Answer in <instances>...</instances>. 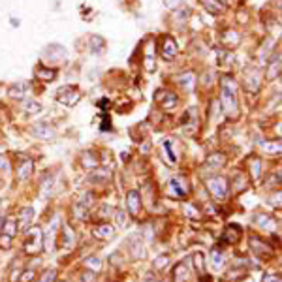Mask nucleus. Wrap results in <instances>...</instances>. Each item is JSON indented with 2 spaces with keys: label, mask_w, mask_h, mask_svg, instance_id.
<instances>
[{
  "label": "nucleus",
  "mask_w": 282,
  "mask_h": 282,
  "mask_svg": "<svg viewBox=\"0 0 282 282\" xmlns=\"http://www.w3.org/2000/svg\"><path fill=\"white\" fill-rule=\"evenodd\" d=\"M126 205H128L130 215L136 219L137 215H139V211H141V196H139L137 190H130V192L126 194Z\"/></svg>",
  "instance_id": "ddd939ff"
},
{
  "label": "nucleus",
  "mask_w": 282,
  "mask_h": 282,
  "mask_svg": "<svg viewBox=\"0 0 282 282\" xmlns=\"http://www.w3.org/2000/svg\"><path fill=\"white\" fill-rule=\"evenodd\" d=\"M55 281H57V271H55V269H47V271L38 279V282H55Z\"/></svg>",
  "instance_id": "c9c22d12"
},
{
  "label": "nucleus",
  "mask_w": 282,
  "mask_h": 282,
  "mask_svg": "<svg viewBox=\"0 0 282 282\" xmlns=\"http://www.w3.org/2000/svg\"><path fill=\"white\" fill-rule=\"evenodd\" d=\"M185 209H187V213L190 215V217H192V219H198V217H199V213H198L196 209H194L192 205H185Z\"/></svg>",
  "instance_id": "de8ad7c7"
},
{
  "label": "nucleus",
  "mask_w": 282,
  "mask_h": 282,
  "mask_svg": "<svg viewBox=\"0 0 282 282\" xmlns=\"http://www.w3.org/2000/svg\"><path fill=\"white\" fill-rule=\"evenodd\" d=\"M43 251V231L40 226L29 228L27 239H25V254L29 256H38Z\"/></svg>",
  "instance_id": "f03ea898"
},
{
  "label": "nucleus",
  "mask_w": 282,
  "mask_h": 282,
  "mask_svg": "<svg viewBox=\"0 0 282 282\" xmlns=\"http://www.w3.org/2000/svg\"><path fill=\"white\" fill-rule=\"evenodd\" d=\"M247 166H249V169H251V175L254 181H260L261 177V160L256 157L249 158V162H247Z\"/></svg>",
  "instance_id": "bb28decb"
},
{
  "label": "nucleus",
  "mask_w": 282,
  "mask_h": 282,
  "mask_svg": "<svg viewBox=\"0 0 282 282\" xmlns=\"http://www.w3.org/2000/svg\"><path fill=\"white\" fill-rule=\"evenodd\" d=\"M245 89L252 94L260 89V73L256 72V70L247 72V75H245Z\"/></svg>",
  "instance_id": "412c9836"
},
{
  "label": "nucleus",
  "mask_w": 282,
  "mask_h": 282,
  "mask_svg": "<svg viewBox=\"0 0 282 282\" xmlns=\"http://www.w3.org/2000/svg\"><path fill=\"white\" fill-rule=\"evenodd\" d=\"M226 155L224 153H213L211 157H207V162H205V167H215V169H219L226 164Z\"/></svg>",
  "instance_id": "393cba45"
},
{
  "label": "nucleus",
  "mask_w": 282,
  "mask_h": 282,
  "mask_svg": "<svg viewBox=\"0 0 282 282\" xmlns=\"http://www.w3.org/2000/svg\"><path fill=\"white\" fill-rule=\"evenodd\" d=\"M109 175H111V173H107L105 169H98V171H94L93 175H91V181H94V183H100V181H105Z\"/></svg>",
  "instance_id": "e433bc0d"
},
{
  "label": "nucleus",
  "mask_w": 282,
  "mask_h": 282,
  "mask_svg": "<svg viewBox=\"0 0 282 282\" xmlns=\"http://www.w3.org/2000/svg\"><path fill=\"white\" fill-rule=\"evenodd\" d=\"M157 40L153 38H147L145 40V51H143V64H145V70L153 72L157 66Z\"/></svg>",
  "instance_id": "6e6552de"
},
{
  "label": "nucleus",
  "mask_w": 282,
  "mask_h": 282,
  "mask_svg": "<svg viewBox=\"0 0 282 282\" xmlns=\"http://www.w3.org/2000/svg\"><path fill=\"white\" fill-rule=\"evenodd\" d=\"M79 98H81V93H79V89L75 85H64V87H61L57 91V100L61 104L68 105V107H73L79 102Z\"/></svg>",
  "instance_id": "20e7f679"
},
{
  "label": "nucleus",
  "mask_w": 282,
  "mask_h": 282,
  "mask_svg": "<svg viewBox=\"0 0 282 282\" xmlns=\"http://www.w3.org/2000/svg\"><path fill=\"white\" fill-rule=\"evenodd\" d=\"M93 235L100 241L113 239V235H115V228H113L109 222H98V224L93 228Z\"/></svg>",
  "instance_id": "9b49d317"
},
{
  "label": "nucleus",
  "mask_w": 282,
  "mask_h": 282,
  "mask_svg": "<svg viewBox=\"0 0 282 282\" xmlns=\"http://www.w3.org/2000/svg\"><path fill=\"white\" fill-rule=\"evenodd\" d=\"M79 162H81V166L85 167V169H94V167L98 166V158H96V155H93V153H83L81 155V158H79Z\"/></svg>",
  "instance_id": "c85d7f7f"
},
{
  "label": "nucleus",
  "mask_w": 282,
  "mask_h": 282,
  "mask_svg": "<svg viewBox=\"0 0 282 282\" xmlns=\"http://www.w3.org/2000/svg\"><path fill=\"white\" fill-rule=\"evenodd\" d=\"M220 104L224 109V115L230 119L239 117V100H237V85L231 75L222 77V89H220Z\"/></svg>",
  "instance_id": "f257e3e1"
},
{
  "label": "nucleus",
  "mask_w": 282,
  "mask_h": 282,
  "mask_svg": "<svg viewBox=\"0 0 282 282\" xmlns=\"http://www.w3.org/2000/svg\"><path fill=\"white\" fill-rule=\"evenodd\" d=\"M167 261H169V256H167V254H164V256H158L157 261H155V269H164Z\"/></svg>",
  "instance_id": "ea45409f"
},
{
  "label": "nucleus",
  "mask_w": 282,
  "mask_h": 282,
  "mask_svg": "<svg viewBox=\"0 0 282 282\" xmlns=\"http://www.w3.org/2000/svg\"><path fill=\"white\" fill-rule=\"evenodd\" d=\"M34 75H36V79H38V81L51 83L53 79L57 77V70H55V68H47V66H38V68H36V72H34Z\"/></svg>",
  "instance_id": "aec40b11"
},
{
  "label": "nucleus",
  "mask_w": 282,
  "mask_h": 282,
  "mask_svg": "<svg viewBox=\"0 0 282 282\" xmlns=\"http://www.w3.org/2000/svg\"><path fill=\"white\" fill-rule=\"evenodd\" d=\"M10 167V162H8V158L4 157V155H0V171H6Z\"/></svg>",
  "instance_id": "a18cd8bd"
},
{
  "label": "nucleus",
  "mask_w": 282,
  "mask_h": 282,
  "mask_svg": "<svg viewBox=\"0 0 282 282\" xmlns=\"http://www.w3.org/2000/svg\"><path fill=\"white\" fill-rule=\"evenodd\" d=\"M243 179H245V175H243V173H235V181H237L235 192H241V190L245 188V185H247V183H243Z\"/></svg>",
  "instance_id": "79ce46f5"
},
{
  "label": "nucleus",
  "mask_w": 282,
  "mask_h": 282,
  "mask_svg": "<svg viewBox=\"0 0 282 282\" xmlns=\"http://www.w3.org/2000/svg\"><path fill=\"white\" fill-rule=\"evenodd\" d=\"M183 2H185V0H166V6L171 8V10H177V8L183 6Z\"/></svg>",
  "instance_id": "37998d69"
},
{
  "label": "nucleus",
  "mask_w": 282,
  "mask_h": 282,
  "mask_svg": "<svg viewBox=\"0 0 282 282\" xmlns=\"http://www.w3.org/2000/svg\"><path fill=\"white\" fill-rule=\"evenodd\" d=\"M125 217V213L123 211H117V220H119V226H125L126 224V219H123Z\"/></svg>",
  "instance_id": "09e8293b"
},
{
  "label": "nucleus",
  "mask_w": 282,
  "mask_h": 282,
  "mask_svg": "<svg viewBox=\"0 0 282 282\" xmlns=\"http://www.w3.org/2000/svg\"><path fill=\"white\" fill-rule=\"evenodd\" d=\"M251 247H252V251L256 252V256H258L260 260H271L273 254H275V249L269 247L263 239H258L256 235H252L251 237Z\"/></svg>",
  "instance_id": "0eeeda50"
},
{
  "label": "nucleus",
  "mask_w": 282,
  "mask_h": 282,
  "mask_svg": "<svg viewBox=\"0 0 282 282\" xmlns=\"http://www.w3.org/2000/svg\"><path fill=\"white\" fill-rule=\"evenodd\" d=\"M34 277H36L34 269H27V271H23V275H21V279H19V282H32V281H34Z\"/></svg>",
  "instance_id": "a19ab883"
},
{
  "label": "nucleus",
  "mask_w": 282,
  "mask_h": 282,
  "mask_svg": "<svg viewBox=\"0 0 282 282\" xmlns=\"http://www.w3.org/2000/svg\"><path fill=\"white\" fill-rule=\"evenodd\" d=\"M81 281L83 282H96V275H94V271H85L83 277H81Z\"/></svg>",
  "instance_id": "c03bdc74"
},
{
  "label": "nucleus",
  "mask_w": 282,
  "mask_h": 282,
  "mask_svg": "<svg viewBox=\"0 0 282 282\" xmlns=\"http://www.w3.org/2000/svg\"><path fill=\"white\" fill-rule=\"evenodd\" d=\"M145 282H160V281H158L157 277L153 279V275H147V277H145Z\"/></svg>",
  "instance_id": "8fccbe9b"
},
{
  "label": "nucleus",
  "mask_w": 282,
  "mask_h": 282,
  "mask_svg": "<svg viewBox=\"0 0 282 282\" xmlns=\"http://www.w3.org/2000/svg\"><path fill=\"white\" fill-rule=\"evenodd\" d=\"M2 239H0V247L8 249L11 245L13 237L17 235V220L13 215H8V219H4V224H2Z\"/></svg>",
  "instance_id": "39448f33"
},
{
  "label": "nucleus",
  "mask_w": 282,
  "mask_h": 282,
  "mask_svg": "<svg viewBox=\"0 0 282 282\" xmlns=\"http://www.w3.org/2000/svg\"><path fill=\"white\" fill-rule=\"evenodd\" d=\"M32 219H34V209L32 207H25V209L19 211V219H15L17 220V231L29 230Z\"/></svg>",
  "instance_id": "f3484780"
},
{
  "label": "nucleus",
  "mask_w": 282,
  "mask_h": 282,
  "mask_svg": "<svg viewBox=\"0 0 282 282\" xmlns=\"http://www.w3.org/2000/svg\"><path fill=\"white\" fill-rule=\"evenodd\" d=\"M207 190H209V194L217 201H224V199L228 198V181H226V177H222V175L211 177L207 181Z\"/></svg>",
  "instance_id": "7ed1b4c3"
},
{
  "label": "nucleus",
  "mask_w": 282,
  "mask_h": 282,
  "mask_svg": "<svg viewBox=\"0 0 282 282\" xmlns=\"http://www.w3.org/2000/svg\"><path fill=\"white\" fill-rule=\"evenodd\" d=\"M192 260H194V267H196V271H198L199 279L205 277V256H203L201 252H196V254L192 256Z\"/></svg>",
  "instance_id": "7c9ffc66"
},
{
  "label": "nucleus",
  "mask_w": 282,
  "mask_h": 282,
  "mask_svg": "<svg viewBox=\"0 0 282 282\" xmlns=\"http://www.w3.org/2000/svg\"><path fill=\"white\" fill-rule=\"evenodd\" d=\"M222 40H224V43H226L228 47H231V49H233V47H237V45H239L241 36L235 31H226V32H224V38H222Z\"/></svg>",
  "instance_id": "c756f323"
},
{
  "label": "nucleus",
  "mask_w": 282,
  "mask_h": 282,
  "mask_svg": "<svg viewBox=\"0 0 282 282\" xmlns=\"http://www.w3.org/2000/svg\"><path fill=\"white\" fill-rule=\"evenodd\" d=\"M91 45H93V49L94 51H102V49H104V45H105V42L104 40H102V38H100V36H93V38H91Z\"/></svg>",
  "instance_id": "4c0bfd02"
},
{
  "label": "nucleus",
  "mask_w": 282,
  "mask_h": 282,
  "mask_svg": "<svg viewBox=\"0 0 282 282\" xmlns=\"http://www.w3.org/2000/svg\"><path fill=\"white\" fill-rule=\"evenodd\" d=\"M188 277V267L185 261H179L177 265L173 267V277H171V282H187Z\"/></svg>",
  "instance_id": "5701e85b"
},
{
  "label": "nucleus",
  "mask_w": 282,
  "mask_h": 282,
  "mask_svg": "<svg viewBox=\"0 0 282 282\" xmlns=\"http://www.w3.org/2000/svg\"><path fill=\"white\" fill-rule=\"evenodd\" d=\"M263 282H282L279 275H265L263 277Z\"/></svg>",
  "instance_id": "49530a36"
},
{
  "label": "nucleus",
  "mask_w": 282,
  "mask_h": 282,
  "mask_svg": "<svg viewBox=\"0 0 282 282\" xmlns=\"http://www.w3.org/2000/svg\"><path fill=\"white\" fill-rule=\"evenodd\" d=\"M169 194L173 196V198H187L188 194H190V187H188L187 179L183 177H175L169 181Z\"/></svg>",
  "instance_id": "1a4fd4ad"
},
{
  "label": "nucleus",
  "mask_w": 282,
  "mask_h": 282,
  "mask_svg": "<svg viewBox=\"0 0 282 282\" xmlns=\"http://www.w3.org/2000/svg\"><path fill=\"white\" fill-rule=\"evenodd\" d=\"M177 79H179V85H181L185 91H192V89L196 87V73L194 72L181 73Z\"/></svg>",
  "instance_id": "b1692460"
},
{
  "label": "nucleus",
  "mask_w": 282,
  "mask_h": 282,
  "mask_svg": "<svg viewBox=\"0 0 282 282\" xmlns=\"http://www.w3.org/2000/svg\"><path fill=\"white\" fill-rule=\"evenodd\" d=\"M21 107H23V111H27V113H34V115H36V113H40V111H42V104H40V102H36V100H25V102H23L21 104Z\"/></svg>",
  "instance_id": "473e14b6"
},
{
  "label": "nucleus",
  "mask_w": 282,
  "mask_h": 282,
  "mask_svg": "<svg viewBox=\"0 0 282 282\" xmlns=\"http://www.w3.org/2000/svg\"><path fill=\"white\" fill-rule=\"evenodd\" d=\"M279 75H281V53H275V55H273V59L269 61V66H267V73H265V77H267V81H275Z\"/></svg>",
  "instance_id": "a211bd4d"
},
{
  "label": "nucleus",
  "mask_w": 282,
  "mask_h": 282,
  "mask_svg": "<svg viewBox=\"0 0 282 282\" xmlns=\"http://www.w3.org/2000/svg\"><path fill=\"white\" fill-rule=\"evenodd\" d=\"M32 171H34V160L29 157H25L19 162V166H17V181H25V179H29L32 175Z\"/></svg>",
  "instance_id": "dca6fc26"
},
{
  "label": "nucleus",
  "mask_w": 282,
  "mask_h": 282,
  "mask_svg": "<svg viewBox=\"0 0 282 282\" xmlns=\"http://www.w3.org/2000/svg\"><path fill=\"white\" fill-rule=\"evenodd\" d=\"M162 153H164V158H166L167 164H175L177 162V157H175V153H173V141L171 139H167L164 141V145H162Z\"/></svg>",
  "instance_id": "cd10ccee"
},
{
  "label": "nucleus",
  "mask_w": 282,
  "mask_h": 282,
  "mask_svg": "<svg viewBox=\"0 0 282 282\" xmlns=\"http://www.w3.org/2000/svg\"><path fill=\"white\" fill-rule=\"evenodd\" d=\"M177 42L173 40V38H169V36H166L164 40H162V49H160V53H162V59L164 61H173L175 57H177Z\"/></svg>",
  "instance_id": "f8f14e48"
},
{
  "label": "nucleus",
  "mask_w": 282,
  "mask_h": 282,
  "mask_svg": "<svg viewBox=\"0 0 282 282\" xmlns=\"http://www.w3.org/2000/svg\"><path fill=\"white\" fill-rule=\"evenodd\" d=\"M157 102H158V105L162 107V109H173L175 105H177V96L175 94L171 93V91H166V89H160L157 93Z\"/></svg>",
  "instance_id": "9d476101"
},
{
  "label": "nucleus",
  "mask_w": 282,
  "mask_h": 282,
  "mask_svg": "<svg viewBox=\"0 0 282 282\" xmlns=\"http://www.w3.org/2000/svg\"><path fill=\"white\" fill-rule=\"evenodd\" d=\"M32 136L38 137V139H53V137L57 136V132L53 130L49 125H43V123H38V125H34L31 128Z\"/></svg>",
  "instance_id": "4468645a"
},
{
  "label": "nucleus",
  "mask_w": 282,
  "mask_h": 282,
  "mask_svg": "<svg viewBox=\"0 0 282 282\" xmlns=\"http://www.w3.org/2000/svg\"><path fill=\"white\" fill-rule=\"evenodd\" d=\"M128 249H130V254L134 260L145 258V247H143V241L139 239V235H134L128 239Z\"/></svg>",
  "instance_id": "2eb2a0df"
},
{
  "label": "nucleus",
  "mask_w": 282,
  "mask_h": 282,
  "mask_svg": "<svg viewBox=\"0 0 282 282\" xmlns=\"http://www.w3.org/2000/svg\"><path fill=\"white\" fill-rule=\"evenodd\" d=\"M201 2H203V6H205L211 13H217V15H219V13L224 11V6H222L220 0H201Z\"/></svg>",
  "instance_id": "72a5a7b5"
},
{
  "label": "nucleus",
  "mask_w": 282,
  "mask_h": 282,
  "mask_svg": "<svg viewBox=\"0 0 282 282\" xmlns=\"http://www.w3.org/2000/svg\"><path fill=\"white\" fill-rule=\"evenodd\" d=\"M196 109H188V113L183 119V128L187 130L188 134H194V128H196Z\"/></svg>",
  "instance_id": "a878e982"
},
{
  "label": "nucleus",
  "mask_w": 282,
  "mask_h": 282,
  "mask_svg": "<svg viewBox=\"0 0 282 282\" xmlns=\"http://www.w3.org/2000/svg\"><path fill=\"white\" fill-rule=\"evenodd\" d=\"M63 241H64V245L66 247H70L72 245V241H73V233H72V230H70V226H63Z\"/></svg>",
  "instance_id": "f704fd0d"
},
{
  "label": "nucleus",
  "mask_w": 282,
  "mask_h": 282,
  "mask_svg": "<svg viewBox=\"0 0 282 282\" xmlns=\"http://www.w3.org/2000/svg\"><path fill=\"white\" fill-rule=\"evenodd\" d=\"M241 239V228L239 226H235V224H231L226 228V231L222 233V243H230V245H237Z\"/></svg>",
  "instance_id": "6ab92c4d"
},
{
  "label": "nucleus",
  "mask_w": 282,
  "mask_h": 282,
  "mask_svg": "<svg viewBox=\"0 0 282 282\" xmlns=\"http://www.w3.org/2000/svg\"><path fill=\"white\" fill-rule=\"evenodd\" d=\"M29 91H31V85L19 81V83L11 85L10 89H8V96H11V98H19V100H21V98L27 96Z\"/></svg>",
  "instance_id": "4be33fe9"
},
{
  "label": "nucleus",
  "mask_w": 282,
  "mask_h": 282,
  "mask_svg": "<svg viewBox=\"0 0 282 282\" xmlns=\"http://www.w3.org/2000/svg\"><path fill=\"white\" fill-rule=\"evenodd\" d=\"M85 267H91L93 271H100L102 269V261L98 260V258H89V260L85 261Z\"/></svg>",
  "instance_id": "58836bf2"
},
{
  "label": "nucleus",
  "mask_w": 282,
  "mask_h": 282,
  "mask_svg": "<svg viewBox=\"0 0 282 282\" xmlns=\"http://www.w3.org/2000/svg\"><path fill=\"white\" fill-rule=\"evenodd\" d=\"M93 203H94V194L93 192H85L83 196L73 203V215H75V219H79V220L87 219V217H89V211L93 207Z\"/></svg>",
  "instance_id": "423d86ee"
},
{
  "label": "nucleus",
  "mask_w": 282,
  "mask_h": 282,
  "mask_svg": "<svg viewBox=\"0 0 282 282\" xmlns=\"http://www.w3.org/2000/svg\"><path fill=\"white\" fill-rule=\"evenodd\" d=\"M211 265L215 267V271H219L220 267L224 265V254L220 249H213L211 251Z\"/></svg>",
  "instance_id": "2f4dec72"
}]
</instances>
